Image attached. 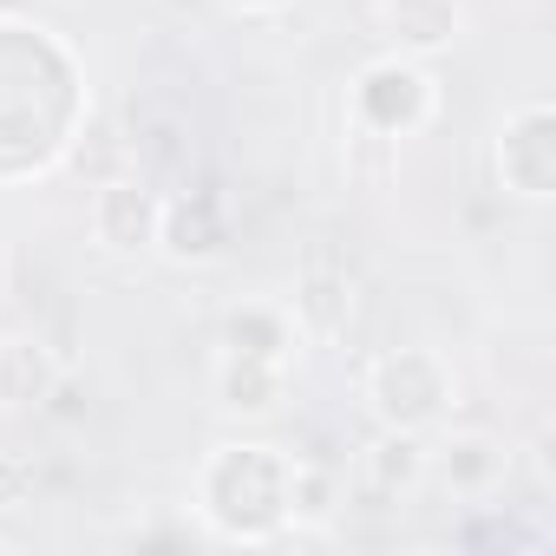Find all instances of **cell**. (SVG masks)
I'll return each instance as SVG.
<instances>
[{
    "label": "cell",
    "instance_id": "3",
    "mask_svg": "<svg viewBox=\"0 0 556 556\" xmlns=\"http://www.w3.org/2000/svg\"><path fill=\"white\" fill-rule=\"evenodd\" d=\"M387 27L393 40L406 47H445L458 34V0H393L387 8Z\"/></svg>",
    "mask_w": 556,
    "mask_h": 556
},
{
    "label": "cell",
    "instance_id": "4",
    "mask_svg": "<svg viewBox=\"0 0 556 556\" xmlns=\"http://www.w3.org/2000/svg\"><path fill=\"white\" fill-rule=\"evenodd\" d=\"M295 308H302V321H308L315 334H341V328H348V315H354V282H348V275H334V282L308 275Z\"/></svg>",
    "mask_w": 556,
    "mask_h": 556
},
{
    "label": "cell",
    "instance_id": "5",
    "mask_svg": "<svg viewBox=\"0 0 556 556\" xmlns=\"http://www.w3.org/2000/svg\"><path fill=\"white\" fill-rule=\"evenodd\" d=\"M380 478L393 484V478H419V445L413 439H387L380 445Z\"/></svg>",
    "mask_w": 556,
    "mask_h": 556
},
{
    "label": "cell",
    "instance_id": "2",
    "mask_svg": "<svg viewBox=\"0 0 556 556\" xmlns=\"http://www.w3.org/2000/svg\"><path fill=\"white\" fill-rule=\"evenodd\" d=\"M53 387V367L34 341H0V406H40Z\"/></svg>",
    "mask_w": 556,
    "mask_h": 556
},
{
    "label": "cell",
    "instance_id": "1",
    "mask_svg": "<svg viewBox=\"0 0 556 556\" xmlns=\"http://www.w3.org/2000/svg\"><path fill=\"white\" fill-rule=\"evenodd\" d=\"M92 229H99V242H105V249L138 255V249H151V242H157L164 210H157V197H151L144 184H105V190H99V203H92Z\"/></svg>",
    "mask_w": 556,
    "mask_h": 556
},
{
    "label": "cell",
    "instance_id": "6",
    "mask_svg": "<svg viewBox=\"0 0 556 556\" xmlns=\"http://www.w3.org/2000/svg\"><path fill=\"white\" fill-rule=\"evenodd\" d=\"M242 8H275V0H242Z\"/></svg>",
    "mask_w": 556,
    "mask_h": 556
}]
</instances>
